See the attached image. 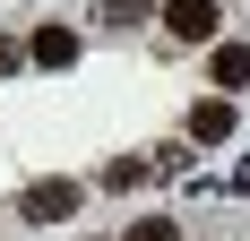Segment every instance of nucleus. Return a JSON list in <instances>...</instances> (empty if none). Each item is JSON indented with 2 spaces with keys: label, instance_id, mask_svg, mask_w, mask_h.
<instances>
[{
  "label": "nucleus",
  "instance_id": "2",
  "mask_svg": "<svg viewBox=\"0 0 250 241\" xmlns=\"http://www.w3.org/2000/svg\"><path fill=\"white\" fill-rule=\"evenodd\" d=\"M216 26H225L216 0H173V9H164V35H173V43H216Z\"/></svg>",
  "mask_w": 250,
  "mask_h": 241
},
{
  "label": "nucleus",
  "instance_id": "7",
  "mask_svg": "<svg viewBox=\"0 0 250 241\" xmlns=\"http://www.w3.org/2000/svg\"><path fill=\"white\" fill-rule=\"evenodd\" d=\"M95 18H104V26H112V35H129V26H138V18H147V0H104V9H95Z\"/></svg>",
  "mask_w": 250,
  "mask_h": 241
},
{
  "label": "nucleus",
  "instance_id": "4",
  "mask_svg": "<svg viewBox=\"0 0 250 241\" xmlns=\"http://www.w3.org/2000/svg\"><path fill=\"white\" fill-rule=\"evenodd\" d=\"M26 52H35V69H69V60H78V35H69V26H35Z\"/></svg>",
  "mask_w": 250,
  "mask_h": 241
},
{
  "label": "nucleus",
  "instance_id": "8",
  "mask_svg": "<svg viewBox=\"0 0 250 241\" xmlns=\"http://www.w3.org/2000/svg\"><path fill=\"white\" fill-rule=\"evenodd\" d=\"M26 60H35V52H26V43H9V35H0V78H18Z\"/></svg>",
  "mask_w": 250,
  "mask_h": 241
},
{
  "label": "nucleus",
  "instance_id": "1",
  "mask_svg": "<svg viewBox=\"0 0 250 241\" xmlns=\"http://www.w3.org/2000/svg\"><path fill=\"white\" fill-rule=\"evenodd\" d=\"M78 198H86V190H78L69 172L26 181V190H18V224H69V216H78Z\"/></svg>",
  "mask_w": 250,
  "mask_h": 241
},
{
  "label": "nucleus",
  "instance_id": "6",
  "mask_svg": "<svg viewBox=\"0 0 250 241\" xmlns=\"http://www.w3.org/2000/svg\"><path fill=\"white\" fill-rule=\"evenodd\" d=\"M207 78H216V86H250V43H216V60H207Z\"/></svg>",
  "mask_w": 250,
  "mask_h": 241
},
{
  "label": "nucleus",
  "instance_id": "3",
  "mask_svg": "<svg viewBox=\"0 0 250 241\" xmlns=\"http://www.w3.org/2000/svg\"><path fill=\"white\" fill-rule=\"evenodd\" d=\"M225 138H233V95L190 103V146H225Z\"/></svg>",
  "mask_w": 250,
  "mask_h": 241
},
{
  "label": "nucleus",
  "instance_id": "9",
  "mask_svg": "<svg viewBox=\"0 0 250 241\" xmlns=\"http://www.w3.org/2000/svg\"><path fill=\"white\" fill-rule=\"evenodd\" d=\"M129 241H181V224H138Z\"/></svg>",
  "mask_w": 250,
  "mask_h": 241
},
{
  "label": "nucleus",
  "instance_id": "5",
  "mask_svg": "<svg viewBox=\"0 0 250 241\" xmlns=\"http://www.w3.org/2000/svg\"><path fill=\"white\" fill-rule=\"evenodd\" d=\"M155 172H164V164H155V146H147V155H112V164H104V190H147Z\"/></svg>",
  "mask_w": 250,
  "mask_h": 241
}]
</instances>
